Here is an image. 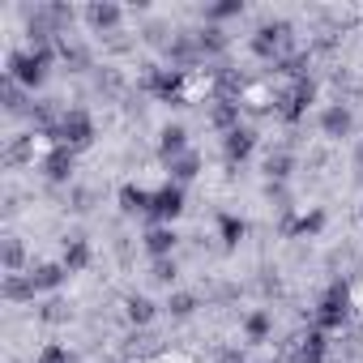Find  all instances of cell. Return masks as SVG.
Masks as SVG:
<instances>
[{
    "label": "cell",
    "instance_id": "4fadbf2b",
    "mask_svg": "<svg viewBox=\"0 0 363 363\" xmlns=\"http://www.w3.org/2000/svg\"><path fill=\"white\" fill-rule=\"evenodd\" d=\"M60 265H65L69 274H82V269L90 265V244H86L82 235H73V240H65V252H60Z\"/></svg>",
    "mask_w": 363,
    "mask_h": 363
},
{
    "label": "cell",
    "instance_id": "8992f818",
    "mask_svg": "<svg viewBox=\"0 0 363 363\" xmlns=\"http://www.w3.org/2000/svg\"><path fill=\"white\" fill-rule=\"evenodd\" d=\"M320 133L333 137V141L350 137V133H354V111H350L346 103H329V107H320Z\"/></svg>",
    "mask_w": 363,
    "mask_h": 363
},
{
    "label": "cell",
    "instance_id": "5bb4252c",
    "mask_svg": "<svg viewBox=\"0 0 363 363\" xmlns=\"http://www.w3.org/2000/svg\"><path fill=\"white\" fill-rule=\"evenodd\" d=\"M274 333V312L269 308H252L248 316H244V337L248 342H265Z\"/></svg>",
    "mask_w": 363,
    "mask_h": 363
},
{
    "label": "cell",
    "instance_id": "6da1fadb",
    "mask_svg": "<svg viewBox=\"0 0 363 363\" xmlns=\"http://www.w3.org/2000/svg\"><path fill=\"white\" fill-rule=\"evenodd\" d=\"M56 145H65V150H82V145H90L94 141V116L86 111V107H65L60 111V120H56V128L48 133Z\"/></svg>",
    "mask_w": 363,
    "mask_h": 363
},
{
    "label": "cell",
    "instance_id": "ffe728a7",
    "mask_svg": "<svg viewBox=\"0 0 363 363\" xmlns=\"http://www.w3.org/2000/svg\"><path fill=\"white\" fill-rule=\"evenodd\" d=\"M218 231H223V244H227V248H235V244L244 240V223H240L235 214H223V218H218Z\"/></svg>",
    "mask_w": 363,
    "mask_h": 363
},
{
    "label": "cell",
    "instance_id": "4316f807",
    "mask_svg": "<svg viewBox=\"0 0 363 363\" xmlns=\"http://www.w3.org/2000/svg\"><path fill=\"white\" fill-rule=\"evenodd\" d=\"M278 363H282V359H278Z\"/></svg>",
    "mask_w": 363,
    "mask_h": 363
},
{
    "label": "cell",
    "instance_id": "5b68a950",
    "mask_svg": "<svg viewBox=\"0 0 363 363\" xmlns=\"http://www.w3.org/2000/svg\"><path fill=\"white\" fill-rule=\"evenodd\" d=\"M73 162H77V154H73V150L52 145V150L39 158V171L52 179V184H69V179H73Z\"/></svg>",
    "mask_w": 363,
    "mask_h": 363
},
{
    "label": "cell",
    "instance_id": "e0dca14e",
    "mask_svg": "<svg viewBox=\"0 0 363 363\" xmlns=\"http://www.w3.org/2000/svg\"><path fill=\"white\" fill-rule=\"evenodd\" d=\"M167 167H171V184H179V189H184L189 179H197V171H201V158L189 150V154H179L175 162H167Z\"/></svg>",
    "mask_w": 363,
    "mask_h": 363
},
{
    "label": "cell",
    "instance_id": "9c48e42d",
    "mask_svg": "<svg viewBox=\"0 0 363 363\" xmlns=\"http://www.w3.org/2000/svg\"><path fill=\"white\" fill-rule=\"evenodd\" d=\"M0 265H5V274H26V244L22 235H5L0 240Z\"/></svg>",
    "mask_w": 363,
    "mask_h": 363
},
{
    "label": "cell",
    "instance_id": "ac0fdd59",
    "mask_svg": "<svg viewBox=\"0 0 363 363\" xmlns=\"http://www.w3.org/2000/svg\"><path fill=\"white\" fill-rule=\"evenodd\" d=\"M197 308H201V299H197L193 291H175V295L167 299V312H171V316H179V320H184V316H193Z\"/></svg>",
    "mask_w": 363,
    "mask_h": 363
},
{
    "label": "cell",
    "instance_id": "8fae6325",
    "mask_svg": "<svg viewBox=\"0 0 363 363\" xmlns=\"http://www.w3.org/2000/svg\"><path fill=\"white\" fill-rule=\"evenodd\" d=\"M26 274H30L35 291H56V286H60V282L69 278V269H65L60 261H39V265H30Z\"/></svg>",
    "mask_w": 363,
    "mask_h": 363
},
{
    "label": "cell",
    "instance_id": "d6986e66",
    "mask_svg": "<svg viewBox=\"0 0 363 363\" xmlns=\"http://www.w3.org/2000/svg\"><path fill=\"white\" fill-rule=\"evenodd\" d=\"M154 316H158V303L154 299H145V295H133L128 299V320L133 325H150Z\"/></svg>",
    "mask_w": 363,
    "mask_h": 363
},
{
    "label": "cell",
    "instance_id": "484cf974",
    "mask_svg": "<svg viewBox=\"0 0 363 363\" xmlns=\"http://www.w3.org/2000/svg\"><path fill=\"white\" fill-rule=\"evenodd\" d=\"M65 316H69L65 299H48V303H43V312H39V320H48V325H56V320H65Z\"/></svg>",
    "mask_w": 363,
    "mask_h": 363
},
{
    "label": "cell",
    "instance_id": "ba28073f",
    "mask_svg": "<svg viewBox=\"0 0 363 363\" xmlns=\"http://www.w3.org/2000/svg\"><path fill=\"white\" fill-rule=\"evenodd\" d=\"M158 150H162L167 162H175L179 154H189V128H184V124H167V128L158 133Z\"/></svg>",
    "mask_w": 363,
    "mask_h": 363
},
{
    "label": "cell",
    "instance_id": "7402d4cb",
    "mask_svg": "<svg viewBox=\"0 0 363 363\" xmlns=\"http://www.w3.org/2000/svg\"><path fill=\"white\" fill-rule=\"evenodd\" d=\"M265 175H269V179H286V175H291V154H286V150L269 154V158H265Z\"/></svg>",
    "mask_w": 363,
    "mask_h": 363
},
{
    "label": "cell",
    "instance_id": "cb8c5ba5",
    "mask_svg": "<svg viewBox=\"0 0 363 363\" xmlns=\"http://www.w3.org/2000/svg\"><path fill=\"white\" fill-rule=\"evenodd\" d=\"M150 278H154V282H162V286H171V282H175V261H171V257H162V261H154V269H150Z\"/></svg>",
    "mask_w": 363,
    "mask_h": 363
},
{
    "label": "cell",
    "instance_id": "d4e9b609",
    "mask_svg": "<svg viewBox=\"0 0 363 363\" xmlns=\"http://www.w3.org/2000/svg\"><path fill=\"white\" fill-rule=\"evenodd\" d=\"M320 227H325V214H320V210H312V214H303V218H299V227H295V231H299V235H320Z\"/></svg>",
    "mask_w": 363,
    "mask_h": 363
},
{
    "label": "cell",
    "instance_id": "3957f363",
    "mask_svg": "<svg viewBox=\"0 0 363 363\" xmlns=\"http://www.w3.org/2000/svg\"><path fill=\"white\" fill-rule=\"evenodd\" d=\"M179 214H184V189L167 179L162 189H154V201H150V214H145V218H154V223L171 227V218H179Z\"/></svg>",
    "mask_w": 363,
    "mask_h": 363
},
{
    "label": "cell",
    "instance_id": "7a4b0ae2",
    "mask_svg": "<svg viewBox=\"0 0 363 363\" xmlns=\"http://www.w3.org/2000/svg\"><path fill=\"white\" fill-rule=\"evenodd\" d=\"M252 52L261 56V60H278L282 65V52L291 48V26L286 22H265V26H257L252 30Z\"/></svg>",
    "mask_w": 363,
    "mask_h": 363
},
{
    "label": "cell",
    "instance_id": "2e32d148",
    "mask_svg": "<svg viewBox=\"0 0 363 363\" xmlns=\"http://www.w3.org/2000/svg\"><path fill=\"white\" fill-rule=\"evenodd\" d=\"M150 201H154L150 189H137V184H124L120 189V210L124 214H150Z\"/></svg>",
    "mask_w": 363,
    "mask_h": 363
},
{
    "label": "cell",
    "instance_id": "603a6c76",
    "mask_svg": "<svg viewBox=\"0 0 363 363\" xmlns=\"http://www.w3.org/2000/svg\"><path fill=\"white\" fill-rule=\"evenodd\" d=\"M35 363H77V359L69 354V346H60V342H48V346L35 354Z\"/></svg>",
    "mask_w": 363,
    "mask_h": 363
},
{
    "label": "cell",
    "instance_id": "44dd1931",
    "mask_svg": "<svg viewBox=\"0 0 363 363\" xmlns=\"http://www.w3.org/2000/svg\"><path fill=\"white\" fill-rule=\"evenodd\" d=\"M244 13V5H240V0H227V5H210L206 9V22L210 26H218V22H227V18H240Z\"/></svg>",
    "mask_w": 363,
    "mask_h": 363
},
{
    "label": "cell",
    "instance_id": "52a82bcc",
    "mask_svg": "<svg viewBox=\"0 0 363 363\" xmlns=\"http://www.w3.org/2000/svg\"><path fill=\"white\" fill-rule=\"evenodd\" d=\"M82 18H86V26H90L94 35H111V30L124 22V9H120V5H111V0H103V5H86V9H82Z\"/></svg>",
    "mask_w": 363,
    "mask_h": 363
},
{
    "label": "cell",
    "instance_id": "277c9868",
    "mask_svg": "<svg viewBox=\"0 0 363 363\" xmlns=\"http://www.w3.org/2000/svg\"><path fill=\"white\" fill-rule=\"evenodd\" d=\"M312 320H316V329H342V325H346V286H342V282H333V286L325 291V299L316 303Z\"/></svg>",
    "mask_w": 363,
    "mask_h": 363
},
{
    "label": "cell",
    "instance_id": "9a60e30c",
    "mask_svg": "<svg viewBox=\"0 0 363 363\" xmlns=\"http://www.w3.org/2000/svg\"><path fill=\"white\" fill-rule=\"evenodd\" d=\"M35 282H30V274H5V299L9 303H35Z\"/></svg>",
    "mask_w": 363,
    "mask_h": 363
},
{
    "label": "cell",
    "instance_id": "30bf717a",
    "mask_svg": "<svg viewBox=\"0 0 363 363\" xmlns=\"http://www.w3.org/2000/svg\"><path fill=\"white\" fill-rule=\"evenodd\" d=\"M141 244H145V252H150L154 261H162V257H171V248L179 244V235H175L171 227H162V223H154V227L145 231V240H141Z\"/></svg>",
    "mask_w": 363,
    "mask_h": 363
},
{
    "label": "cell",
    "instance_id": "7c38bea8",
    "mask_svg": "<svg viewBox=\"0 0 363 363\" xmlns=\"http://www.w3.org/2000/svg\"><path fill=\"white\" fill-rule=\"evenodd\" d=\"M252 145H257V133H252V128H231V133H223V150H227V158H231V162L248 158V154H252Z\"/></svg>",
    "mask_w": 363,
    "mask_h": 363
}]
</instances>
